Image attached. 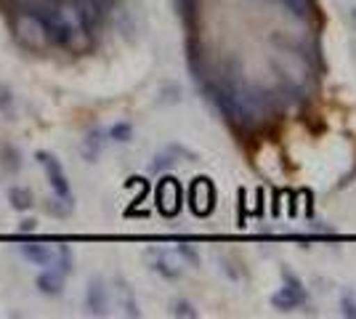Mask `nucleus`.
I'll return each mask as SVG.
<instances>
[{
  "instance_id": "nucleus-10",
  "label": "nucleus",
  "mask_w": 356,
  "mask_h": 319,
  "mask_svg": "<svg viewBox=\"0 0 356 319\" xmlns=\"http://www.w3.org/2000/svg\"><path fill=\"white\" fill-rule=\"evenodd\" d=\"M0 115H6L8 120H16V99L6 83H0Z\"/></svg>"
},
{
  "instance_id": "nucleus-6",
  "label": "nucleus",
  "mask_w": 356,
  "mask_h": 319,
  "mask_svg": "<svg viewBox=\"0 0 356 319\" xmlns=\"http://www.w3.org/2000/svg\"><path fill=\"white\" fill-rule=\"evenodd\" d=\"M86 306L90 314H106V288L102 279H90L86 293Z\"/></svg>"
},
{
  "instance_id": "nucleus-7",
  "label": "nucleus",
  "mask_w": 356,
  "mask_h": 319,
  "mask_svg": "<svg viewBox=\"0 0 356 319\" xmlns=\"http://www.w3.org/2000/svg\"><path fill=\"white\" fill-rule=\"evenodd\" d=\"M147 259H152V269L154 272H160L163 277H168V279H176L178 274H181V269H176L173 266V261H170V256L165 253V250H147Z\"/></svg>"
},
{
  "instance_id": "nucleus-5",
  "label": "nucleus",
  "mask_w": 356,
  "mask_h": 319,
  "mask_svg": "<svg viewBox=\"0 0 356 319\" xmlns=\"http://www.w3.org/2000/svg\"><path fill=\"white\" fill-rule=\"evenodd\" d=\"M19 253L30 261V263L40 266V269L54 266V250L48 245H19Z\"/></svg>"
},
{
  "instance_id": "nucleus-3",
  "label": "nucleus",
  "mask_w": 356,
  "mask_h": 319,
  "mask_svg": "<svg viewBox=\"0 0 356 319\" xmlns=\"http://www.w3.org/2000/svg\"><path fill=\"white\" fill-rule=\"evenodd\" d=\"M104 147H106V131L104 128H90L88 133H86V138H83V144H80V154H83L86 163H99Z\"/></svg>"
},
{
  "instance_id": "nucleus-4",
  "label": "nucleus",
  "mask_w": 356,
  "mask_h": 319,
  "mask_svg": "<svg viewBox=\"0 0 356 319\" xmlns=\"http://www.w3.org/2000/svg\"><path fill=\"white\" fill-rule=\"evenodd\" d=\"M35 285H38V290H40L43 295L56 298V295H61V293H64V274L56 272L54 266H48V269H43V272L38 274Z\"/></svg>"
},
{
  "instance_id": "nucleus-8",
  "label": "nucleus",
  "mask_w": 356,
  "mask_h": 319,
  "mask_svg": "<svg viewBox=\"0 0 356 319\" xmlns=\"http://www.w3.org/2000/svg\"><path fill=\"white\" fill-rule=\"evenodd\" d=\"M8 202H11V208L14 211H30L32 205H35V197H32V192L27 186H11L8 189Z\"/></svg>"
},
{
  "instance_id": "nucleus-1",
  "label": "nucleus",
  "mask_w": 356,
  "mask_h": 319,
  "mask_svg": "<svg viewBox=\"0 0 356 319\" xmlns=\"http://www.w3.org/2000/svg\"><path fill=\"white\" fill-rule=\"evenodd\" d=\"M35 160H38V163H40V167L45 170V176H48V181H51L54 195H56V197H61V199H67V202H74L72 186H70V181H67V173H64L61 163L56 160V154L35 152Z\"/></svg>"
},
{
  "instance_id": "nucleus-13",
  "label": "nucleus",
  "mask_w": 356,
  "mask_h": 319,
  "mask_svg": "<svg viewBox=\"0 0 356 319\" xmlns=\"http://www.w3.org/2000/svg\"><path fill=\"white\" fill-rule=\"evenodd\" d=\"M19 234H32V231H38V218H32V215H27V218H22L19 221Z\"/></svg>"
},
{
  "instance_id": "nucleus-15",
  "label": "nucleus",
  "mask_w": 356,
  "mask_h": 319,
  "mask_svg": "<svg viewBox=\"0 0 356 319\" xmlns=\"http://www.w3.org/2000/svg\"><path fill=\"white\" fill-rule=\"evenodd\" d=\"M173 314L176 317H197V311H194L192 306L186 304V301H181V304H176V309H173Z\"/></svg>"
},
{
  "instance_id": "nucleus-14",
  "label": "nucleus",
  "mask_w": 356,
  "mask_h": 319,
  "mask_svg": "<svg viewBox=\"0 0 356 319\" xmlns=\"http://www.w3.org/2000/svg\"><path fill=\"white\" fill-rule=\"evenodd\" d=\"M168 165H173V160H170L168 154H160V157H154V163H152V173H160V170H165Z\"/></svg>"
},
{
  "instance_id": "nucleus-2",
  "label": "nucleus",
  "mask_w": 356,
  "mask_h": 319,
  "mask_svg": "<svg viewBox=\"0 0 356 319\" xmlns=\"http://www.w3.org/2000/svg\"><path fill=\"white\" fill-rule=\"evenodd\" d=\"M287 277V288H282V293H277L274 298H271V304L277 306L280 311H290V309H296V306L306 304V293H303V288H300V282H298L293 274L287 272L284 274Z\"/></svg>"
},
{
  "instance_id": "nucleus-16",
  "label": "nucleus",
  "mask_w": 356,
  "mask_h": 319,
  "mask_svg": "<svg viewBox=\"0 0 356 319\" xmlns=\"http://www.w3.org/2000/svg\"><path fill=\"white\" fill-rule=\"evenodd\" d=\"M343 314L346 317H356V304H351L348 298H343Z\"/></svg>"
},
{
  "instance_id": "nucleus-12",
  "label": "nucleus",
  "mask_w": 356,
  "mask_h": 319,
  "mask_svg": "<svg viewBox=\"0 0 356 319\" xmlns=\"http://www.w3.org/2000/svg\"><path fill=\"white\" fill-rule=\"evenodd\" d=\"M282 6L298 19H306L309 16V0H282Z\"/></svg>"
},
{
  "instance_id": "nucleus-9",
  "label": "nucleus",
  "mask_w": 356,
  "mask_h": 319,
  "mask_svg": "<svg viewBox=\"0 0 356 319\" xmlns=\"http://www.w3.org/2000/svg\"><path fill=\"white\" fill-rule=\"evenodd\" d=\"M72 266H74V259H72V250L67 247V245H59L56 250H54V269L56 272H61L64 277L72 272Z\"/></svg>"
},
{
  "instance_id": "nucleus-11",
  "label": "nucleus",
  "mask_w": 356,
  "mask_h": 319,
  "mask_svg": "<svg viewBox=\"0 0 356 319\" xmlns=\"http://www.w3.org/2000/svg\"><path fill=\"white\" fill-rule=\"evenodd\" d=\"M106 138H112V141H118V144H128L131 138H134V125L131 122H115V125H109V131H106Z\"/></svg>"
}]
</instances>
